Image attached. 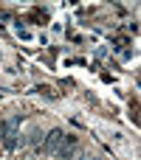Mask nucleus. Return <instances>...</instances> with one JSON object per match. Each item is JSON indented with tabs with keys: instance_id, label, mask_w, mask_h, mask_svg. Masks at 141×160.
Listing matches in <instances>:
<instances>
[{
	"instance_id": "obj_1",
	"label": "nucleus",
	"mask_w": 141,
	"mask_h": 160,
	"mask_svg": "<svg viewBox=\"0 0 141 160\" xmlns=\"http://www.w3.org/2000/svg\"><path fill=\"white\" fill-rule=\"evenodd\" d=\"M17 127H20V115H14V118H6L3 124H0V135H3V146L11 152L14 146H17Z\"/></svg>"
},
{
	"instance_id": "obj_2",
	"label": "nucleus",
	"mask_w": 141,
	"mask_h": 160,
	"mask_svg": "<svg viewBox=\"0 0 141 160\" xmlns=\"http://www.w3.org/2000/svg\"><path fill=\"white\" fill-rule=\"evenodd\" d=\"M62 129H51L48 132V138H45V152H57L59 149V143H62Z\"/></svg>"
}]
</instances>
